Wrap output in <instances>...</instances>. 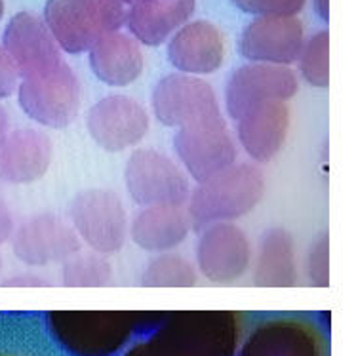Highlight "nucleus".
Listing matches in <instances>:
<instances>
[{
	"label": "nucleus",
	"instance_id": "obj_1",
	"mask_svg": "<svg viewBox=\"0 0 356 356\" xmlns=\"http://www.w3.org/2000/svg\"><path fill=\"white\" fill-rule=\"evenodd\" d=\"M242 320L236 311H166L124 356H236Z\"/></svg>",
	"mask_w": 356,
	"mask_h": 356
},
{
	"label": "nucleus",
	"instance_id": "obj_2",
	"mask_svg": "<svg viewBox=\"0 0 356 356\" xmlns=\"http://www.w3.org/2000/svg\"><path fill=\"white\" fill-rule=\"evenodd\" d=\"M166 311H50L46 324L54 339L73 356H113L134 334H149Z\"/></svg>",
	"mask_w": 356,
	"mask_h": 356
},
{
	"label": "nucleus",
	"instance_id": "obj_3",
	"mask_svg": "<svg viewBox=\"0 0 356 356\" xmlns=\"http://www.w3.org/2000/svg\"><path fill=\"white\" fill-rule=\"evenodd\" d=\"M265 193V175L254 162H236L208 179L195 183L191 191L187 211L193 229L234 223L261 202Z\"/></svg>",
	"mask_w": 356,
	"mask_h": 356
},
{
	"label": "nucleus",
	"instance_id": "obj_4",
	"mask_svg": "<svg viewBox=\"0 0 356 356\" xmlns=\"http://www.w3.org/2000/svg\"><path fill=\"white\" fill-rule=\"evenodd\" d=\"M128 8L120 0H46L42 19L59 48L88 54L103 37L126 27Z\"/></svg>",
	"mask_w": 356,
	"mask_h": 356
},
{
	"label": "nucleus",
	"instance_id": "obj_5",
	"mask_svg": "<svg viewBox=\"0 0 356 356\" xmlns=\"http://www.w3.org/2000/svg\"><path fill=\"white\" fill-rule=\"evenodd\" d=\"M124 185L131 200L141 208H185L193 191L191 177L181 164L156 149H136L128 156Z\"/></svg>",
	"mask_w": 356,
	"mask_h": 356
},
{
	"label": "nucleus",
	"instance_id": "obj_6",
	"mask_svg": "<svg viewBox=\"0 0 356 356\" xmlns=\"http://www.w3.org/2000/svg\"><path fill=\"white\" fill-rule=\"evenodd\" d=\"M17 102L38 126L59 130L74 122L82 103V86L73 67L61 63L48 73L22 79Z\"/></svg>",
	"mask_w": 356,
	"mask_h": 356
},
{
	"label": "nucleus",
	"instance_id": "obj_7",
	"mask_svg": "<svg viewBox=\"0 0 356 356\" xmlns=\"http://www.w3.org/2000/svg\"><path fill=\"white\" fill-rule=\"evenodd\" d=\"M69 221L92 252L117 254L130 236V219L117 193L88 189L79 193L69 206Z\"/></svg>",
	"mask_w": 356,
	"mask_h": 356
},
{
	"label": "nucleus",
	"instance_id": "obj_8",
	"mask_svg": "<svg viewBox=\"0 0 356 356\" xmlns=\"http://www.w3.org/2000/svg\"><path fill=\"white\" fill-rule=\"evenodd\" d=\"M151 109L162 126L175 131L223 118L218 94L210 82L183 73H170L156 82Z\"/></svg>",
	"mask_w": 356,
	"mask_h": 356
},
{
	"label": "nucleus",
	"instance_id": "obj_9",
	"mask_svg": "<svg viewBox=\"0 0 356 356\" xmlns=\"http://www.w3.org/2000/svg\"><path fill=\"white\" fill-rule=\"evenodd\" d=\"M174 153L191 181L200 183L236 164L238 147L225 118L177 130Z\"/></svg>",
	"mask_w": 356,
	"mask_h": 356
},
{
	"label": "nucleus",
	"instance_id": "obj_10",
	"mask_svg": "<svg viewBox=\"0 0 356 356\" xmlns=\"http://www.w3.org/2000/svg\"><path fill=\"white\" fill-rule=\"evenodd\" d=\"M299 80L291 67L246 63L234 69L227 80V115L238 120L248 111L269 103H288L298 94Z\"/></svg>",
	"mask_w": 356,
	"mask_h": 356
},
{
	"label": "nucleus",
	"instance_id": "obj_11",
	"mask_svg": "<svg viewBox=\"0 0 356 356\" xmlns=\"http://www.w3.org/2000/svg\"><path fill=\"white\" fill-rule=\"evenodd\" d=\"M86 128L90 138L103 151L124 153L145 139L151 128V117L138 99L124 94H111L90 107Z\"/></svg>",
	"mask_w": 356,
	"mask_h": 356
},
{
	"label": "nucleus",
	"instance_id": "obj_12",
	"mask_svg": "<svg viewBox=\"0 0 356 356\" xmlns=\"http://www.w3.org/2000/svg\"><path fill=\"white\" fill-rule=\"evenodd\" d=\"M14 255L27 267H48L79 254L82 240L71 225L56 213H37L19 225L12 236Z\"/></svg>",
	"mask_w": 356,
	"mask_h": 356
},
{
	"label": "nucleus",
	"instance_id": "obj_13",
	"mask_svg": "<svg viewBox=\"0 0 356 356\" xmlns=\"http://www.w3.org/2000/svg\"><path fill=\"white\" fill-rule=\"evenodd\" d=\"M305 27L299 15L254 17L240 33V56L248 63L291 67L305 46Z\"/></svg>",
	"mask_w": 356,
	"mask_h": 356
},
{
	"label": "nucleus",
	"instance_id": "obj_14",
	"mask_svg": "<svg viewBox=\"0 0 356 356\" xmlns=\"http://www.w3.org/2000/svg\"><path fill=\"white\" fill-rule=\"evenodd\" d=\"M252 265V244L234 223H216L200 229L197 244V269L213 284H233Z\"/></svg>",
	"mask_w": 356,
	"mask_h": 356
},
{
	"label": "nucleus",
	"instance_id": "obj_15",
	"mask_svg": "<svg viewBox=\"0 0 356 356\" xmlns=\"http://www.w3.org/2000/svg\"><path fill=\"white\" fill-rule=\"evenodd\" d=\"M236 356H326V339L309 320L275 316L248 334Z\"/></svg>",
	"mask_w": 356,
	"mask_h": 356
},
{
	"label": "nucleus",
	"instance_id": "obj_16",
	"mask_svg": "<svg viewBox=\"0 0 356 356\" xmlns=\"http://www.w3.org/2000/svg\"><path fill=\"white\" fill-rule=\"evenodd\" d=\"M2 46L14 59L22 79L48 73L63 63V50L46 22L31 12H19L10 17L2 33Z\"/></svg>",
	"mask_w": 356,
	"mask_h": 356
},
{
	"label": "nucleus",
	"instance_id": "obj_17",
	"mask_svg": "<svg viewBox=\"0 0 356 356\" xmlns=\"http://www.w3.org/2000/svg\"><path fill=\"white\" fill-rule=\"evenodd\" d=\"M168 61L175 73L210 76L218 73L227 56L225 37L216 23L191 19L166 44Z\"/></svg>",
	"mask_w": 356,
	"mask_h": 356
},
{
	"label": "nucleus",
	"instance_id": "obj_18",
	"mask_svg": "<svg viewBox=\"0 0 356 356\" xmlns=\"http://www.w3.org/2000/svg\"><path fill=\"white\" fill-rule=\"evenodd\" d=\"M54 159V143L37 128L10 130L0 141V181L31 185L42 179Z\"/></svg>",
	"mask_w": 356,
	"mask_h": 356
},
{
	"label": "nucleus",
	"instance_id": "obj_19",
	"mask_svg": "<svg viewBox=\"0 0 356 356\" xmlns=\"http://www.w3.org/2000/svg\"><path fill=\"white\" fill-rule=\"evenodd\" d=\"M236 139L244 153L255 164H265L282 151L290 131V105L288 103H269L257 109L248 111L244 117L234 120Z\"/></svg>",
	"mask_w": 356,
	"mask_h": 356
},
{
	"label": "nucleus",
	"instance_id": "obj_20",
	"mask_svg": "<svg viewBox=\"0 0 356 356\" xmlns=\"http://www.w3.org/2000/svg\"><path fill=\"white\" fill-rule=\"evenodd\" d=\"M88 63L95 79L113 88L134 84L145 69L143 46L128 31L103 37L88 51Z\"/></svg>",
	"mask_w": 356,
	"mask_h": 356
},
{
	"label": "nucleus",
	"instance_id": "obj_21",
	"mask_svg": "<svg viewBox=\"0 0 356 356\" xmlns=\"http://www.w3.org/2000/svg\"><path fill=\"white\" fill-rule=\"evenodd\" d=\"M197 0H147L128 8L126 29L141 46L159 48L193 19Z\"/></svg>",
	"mask_w": 356,
	"mask_h": 356
},
{
	"label": "nucleus",
	"instance_id": "obj_22",
	"mask_svg": "<svg viewBox=\"0 0 356 356\" xmlns=\"http://www.w3.org/2000/svg\"><path fill=\"white\" fill-rule=\"evenodd\" d=\"M193 229L187 208L153 206L141 208L130 223V238L151 254H168L181 246Z\"/></svg>",
	"mask_w": 356,
	"mask_h": 356
},
{
	"label": "nucleus",
	"instance_id": "obj_23",
	"mask_svg": "<svg viewBox=\"0 0 356 356\" xmlns=\"http://www.w3.org/2000/svg\"><path fill=\"white\" fill-rule=\"evenodd\" d=\"M298 282L296 246L282 227L265 231L254 261V284L261 288H288Z\"/></svg>",
	"mask_w": 356,
	"mask_h": 356
},
{
	"label": "nucleus",
	"instance_id": "obj_24",
	"mask_svg": "<svg viewBox=\"0 0 356 356\" xmlns=\"http://www.w3.org/2000/svg\"><path fill=\"white\" fill-rule=\"evenodd\" d=\"M198 280V269L174 252L154 255L141 273V284L149 288H189Z\"/></svg>",
	"mask_w": 356,
	"mask_h": 356
},
{
	"label": "nucleus",
	"instance_id": "obj_25",
	"mask_svg": "<svg viewBox=\"0 0 356 356\" xmlns=\"http://www.w3.org/2000/svg\"><path fill=\"white\" fill-rule=\"evenodd\" d=\"M113 280V265L107 255L82 252L69 257L61 265V282L71 288H97Z\"/></svg>",
	"mask_w": 356,
	"mask_h": 356
},
{
	"label": "nucleus",
	"instance_id": "obj_26",
	"mask_svg": "<svg viewBox=\"0 0 356 356\" xmlns=\"http://www.w3.org/2000/svg\"><path fill=\"white\" fill-rule=\"evenodd\" d=\"M299 74L307 84L327 88L330 84V33L326 29L314 33L305 40L298 59Z\"/></svg>",
	"mask_w": 356,
	"mask_h": 356
},
{
	"label": "nucleus",
	"instance_id": "obj_27",
	"mask_svg": "<svg viewBox=\"0 0 356 356\" xmlns=\"http://www.w3.org/2000/svg\"><path fill=\"white\" fill-rule=\"evenodd\" d=\"M240 12L252 17H275V15H299L307 0H233Z\"/></svg>",
	"mask_w": 356,
	"mask_h": 356
},
{
	"label": "nucleus",
	"instance_id": "obj_28",
	"mask_svg": "<svg viewBox=\"0 0 356 356\" xmlns=\"http://www.w3.org/2000/svg\"><path fill=\"white\" fill-rule=\"evenodd\" d=\"M330 246H327V234H322L309 252V259H307V270H309V278L314 286H322L326 288L330 284Z\"/></svg>",
	"mask_w": 356,
	"mask_h": 356
},
{
	"label": "nucleus",
	"instance_id": "obj_29",
	"mask_svg": "<svg viewBox=\"0 0 356 356\" xmlns=\"http://www.w3.org/2000/svg\"><path fill=\"white\" fill-rule=\"evenodd\" d=\"M19 84H22L19 69L15 67L14 59L10 58V54L0 44V102L17 94Z\"/></svg>",
	"mask_w": 356,
	"mask_h": 356
},
{
	"label": "nucleus",
	"instance_id": "obj_30",
	"mask_svg": "<svg viewBox=\"0 0 356 356\" xmlns=\"http://www.w3.org/2000/svg\"><path fill=\"white\" fill-rule=\"evenodd\" d=\"M15 231V221L12 211L8 208L4 200H0V246H4L6 242L12 240Z\"/></svg>",
	"mask_w": 356,
	"mask_h": 356
},
{
	"label": "nucleus",
	"instance_id": "obj_31",
	"mask_svg": "<svg viewBox=\"0 0 356 356\" xmlns=\"http://www.w3.org/2000/svg\"><path fill=\"white\" fill-rule=\"evenodd\" d=\"M4 284H17V286H40V284H46V280L40 277H35V275H17V277L4 280Z\"/></svg>",
	"mask_w": 356,
	"mask_h": 356
},
{
	"label": "nucleus",
	"instance_id": "obj_32",
	"mask_svg": "<svg viewBox=\"0 0 356 356\" xmlns=\"http://www.w3.org/2000/svg\"><path fill=\"white\" fill-rule=\"evenodd\" d=\"M10 134V115L8 111L0 105V141Z\"/></svg>",
	"mask_w": 356,
	"mask_h": 356
},
{
	"label": "nucleus",
	"instance_id": "obj_33",
	"mask_svg": "<svg viewBox=\"0 0 356 356\" xmlns=\"http://www.w3.org/2000/svg\"><path fill=\"white\" fill-rule=\"evenodd\" d=\"M314 8H316L320 17L324 22H327V17H330V0H314Z\"/></svg>",
	"mask_w": 356,
	"mask_h": 356
},
{
	"label": "nucleus",
	"instance_id": "obj_34",
	"mask_svg": "<svg viewBox=\"0 0 356 356\" xmlns=\"http://www.w3.org/2000/svg\"><path fill=\"white\" fill-rule=\"evenodd\" d=\"M124 6L126 8H131V6H138V4H141V2H147V0H120Z\"/></svg>",
	"mask_w": 356,
	"mask_h": 356
},
{
	"label": "nucleus",
	"instance_id": "obj_35",
	"mask_svg": "<svg viewBox=\"0 0 356 356\" xmlns=\"http://www.w3.org/2000/svg\"><path fill=\"white\" fill-rule=\"evenodd\" d=\"M2 15H4V0H0V19H2Z\"/></svg>",
	"mask_w": 356,
	"mask_h": 356
},
{
	"label": "nucleus",
	"instance_id": "obj_36",
	"mask_svg": "<svg viewBox=\"0 0 356 356\" xmlns=\"http://www.w3.org/2000/svg\"><path fill=\"white\" fill-rule=\"evenodd\" d=\"M0 270H2V257H0Z\"/></svg>",
	"mask_w": 356,
	"mask_h": 356
}]
</instances>
